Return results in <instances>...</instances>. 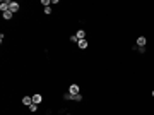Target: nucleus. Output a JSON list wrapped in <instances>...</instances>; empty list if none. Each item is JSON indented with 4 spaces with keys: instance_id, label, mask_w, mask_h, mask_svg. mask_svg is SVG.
<instances>
[{
    "instance_id": "nucleus-1",
    "label": "nucleus",
    "mask_w": 154,
    "mask_h": 115,
    "mask_svg": "<svg viewBox=\"0 0 154 115\" xmlns=\"http://www.w3.org/2000/svg\"><path fill=\"white\" fill-rule=\"evenodd\" d=\"M9 7H10V2H9V0H2V2H0V10H2V14H4V12H7Z\"/></svg>"
},
{
    "instance_id": "nucleus-2",
    "label": "nucleus",
    "mask_w": 154,
    "mask_h": 115,
    "mask_svg": "<svg viewBox=\"0 0 154 115\" xmlns=\"http://www.w3.org/2000/svg\"><path fill=\"white\" fill-rule=\"evenodd\" d=\"M79 91H81V88L77 86V84H70V88H68V93L74 96V95H79Z\"/></svg>"
},
{
    "instance_id": "nucleus-3",
    "label": "nucleus",
    "mask_w": 154,
    "mask_h": 115,
    "mask_svg": "<svg viewBox=\"0 0 154 115\" xmlns=\"http://www.w3.org/2000/svg\"><path fill=\"white\" fill-rule=\"evenodd\" d=\"M9 10L12 12V14H16V12L19 10V4H17V2H10V7H9Z\"/></svg>"
},
{
    "instance_id": "nucleus-4",
    "label": "nucleus",
    "mask_w": 154,
    "mask_h": 115,
    "mask_svg": "<svg viewBox=\"0 0 154 115\" xmlns=\"http://www.w3.org/2000/svg\"><path fill=\"white\" fill-rule=\"evenodd\" d=\"M145 43H147V40H145L144 36H139V38H137V45H139V47H145Z\"/></svg>"
},
{
    "instance_id": "nucleus-5",
    "label": "nucleus",
    "mask_w": 154,
    "mask_h": 115,
    "mask_svg": "<svg viewBox=\"0 0 154 115\" xmlns=\"http://www.w3.org/2000/svg\"><path fill=\"white\" fill-rule=\"evenodd\" d=\"M77 45H79L81 50H86V48H87V40H79V43H77Z\"/></svg>"
},
{
    "instance_id": "nucleus-6",
    "label": "nucleus",
    "mask_w": 154,
    "mask_h": 115,
    "mask_svg": "<svg viewBox=\"0 0 154 115\" xmlns=\"http://www.w3.org/2000/svg\"><path fill=\"white\" fill-rule=\"evenodd\" d=\"M41 101H43V96H41V95H34V96H33V103H36V105H39Z\"/></svg>"
},
{
    "instance_id": "nucleus-7",
    "label": "nucleus",
    "mask_w": 154,
    "mask_h": 115,
    "mask_svg": "<svg viewBox=\"0 0 154 115\" xmlns=\"http://www.w3.org/2000/svg\"><path fill=\"white\" fill-rule=\"evenodd\" d=\"M77 38L79 40H86V31H84V29H79V31H77V34H75Z\"/></svg>"
},
{
    "instance_id": "nucleus-8",
    "label": "nucleus",
    "mask_w": 154,
    "mask_h": 115,
    "mask_svg": "<svg viewBox=\"0 0 154 115\" xmlns=\"http://www.w3.org/2000/svg\"><path fill=\"white\" fill-rule=\"evenodd\" d=\"M22 103L29 106L31 103H33V98H31V96H24V98H22Z\"/></svg>"
},
{
    "instance_id": "nucleus-9",
    "label": "nucleus",
    "mask_w": 154,
    "mask_h": 115,
    "mask_svg": "<svg viewBox=\"0 0 154 115\" xmlns=\"http://www.w3.org/2000/svg\"><path fill=\"white\" fill-rule=\"evenodd\" d=\"M2 16H4V19H5V21H9V19H12V16H14V14H12L10 10H7V12H4Z\"/></svg>"
},
{
    "instance_id": "nucleus-10",
    "label": "nucleus",
    "mask_w": 154,
    "mask_h": 115,
    "mask_svg": "<svg viewBox=\"0 0 154 115\" xmlns=\"http://www.w3.org/2000/svg\"><path fill=\"white\" fill-rule=\"evenodd\" d=\"M72 100H74V101H82V95H81V93H79V95H74Z\"/></svg>"
},
{
    "instance_id": "nucleus-11",
    "label": "nucleus",
    "mask_w": 154,
    "mask_h": 115,
    "mask_svg": "<svg viewBox=\"0 0 154 115\" xmlns=\"http://www.w3.org/2000/svg\"><path fill=\"white\" fill-rule=\"evenodd\" d=\"M29 110H31V112H36V110H38V105H36V103H31V105H29Z\"/></svg>"
},
{
    "instance_id": "nucleus-12",
    "label": "nucleus",
    "mask_w": 154,
    "mask_h": 115,
    "mask_svg": "<svg viewBox=\"0 0 154 115\" xmlns=\"http://www.w3.org/2000/svg\"><path fill=\"white\" fill-rule=\"evenodd\" d=\"M70 41H72V43H79V38H77L75 34H72V36H70Z\"/></svg>"
},
{
    "instance_id": "nucleus-13",
    "label": "nucleus",
    "mask_w": 154,
    "mask_h": 115,
    "mask_svg": "<svg viewBox=\"0 0 154 115\" xmlns=\"http://www.w3.org/2000/svg\"><path fill=\"white\" fill-rule=\"evenodd\" d=\"M50 4H51L50 0H41V5H45V7H50Z\"/></svg>"
},
{
    "instance_id": "nucleus-14",
    "label": "nucleus",
    "mask_w": 154,
    "mask_h": 115,
    "mask_svg": "<svg viewBox=\"0 0 154 115\" xmlns=\"http://www.w3.org/2000/svg\"><path fill=\"white\" fill-rule=\"evenodd\" d=\"M63 98H65V100H72V95H70V93H65Z\"/></svg>"
},
{
    "instance_id": "nucleus-15",
    "label": "nucleus",
    "mask_w": 154,
    "mask_h": 115,
    "mask_svg": "<svg viewBox=\"0 0 154 115\" xmlns=\"http://www.w3.org/2000/svg\"><path fill=\"white\" fill-rule=\"evenodd\" d=\"M45 14H51V7H45Z\"/></svg>"
},
{
    "instance_id": "nucleus-16",
    "label": "nucleus",
    "mask_w": 154,
    "mask_h": 115,
    "mask_svg": "<svg viewBox=\"0 0 154 115\" xmlns=\"http://www.w3.org/2000/svg\"><path fill=\"white\" fill-rule=\"evenodd\" d=\"M152 96H154V91H152Z\"/></svg>"
}]
</instances>
